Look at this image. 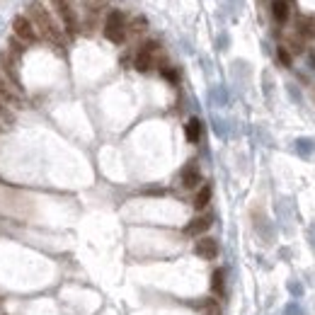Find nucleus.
Returning <instances> with one entry per match:
<instances>
[{"mask_svg": "<svg viewBox=\"0 0 315 315\" xmlns=\"http://www.w3.org/2000/svg\"><path fill=\"white\" fill-rule=\"evenodd\" d=\"M27 17L34 22L39 37H44V39H49V42H54V44L63 42V29H61V24L56 20V15L51 12V8L44 5L42 0H32V3L27 5Z\"/></svg>", "mask_w": 315, "mask_h": 315, "instance_id": "obj_1", "label": "nucleus"}, {"mask_svg": "<svg viewBox=\"0 0 315 315\" xmlns=\"http://www.w3.org/2000/svg\"><path fill=\"white\" fill-rule=\"evenodd\" d=\"M126 15L124 10H109L107 17H104V27H102V32H104V39H109L112 44H124L126 42Z\"/></svg>", "mask_w": 315, "mask_h": 315, "instance_id": "obj_2", "label": "nucleus"}, {"mask_svg": "<svg viewBox=\"0 0 315 315\" xmlns=\"http://www.w3.org/2000/svg\"><path fill=\"white\" fill-rule=\"evenodd\" d=\"M160 51V42H155V39H148V42H143L138 46V51L133 56V68L138 71V73H148L155 63V56Z\"/></svg>", "mask_w": 315, "mask_h": 315, "instance_id": "obj_3", "label": "nucleus"}, {"mask_svg": "<svg viewBox=\"0 0 315 315\" xmlns=\"http://www.w3.org/2000/svg\"><path fill=\"white\" fill-rule=\"evenodd\" d=\"M46 3H49L51 12L61 20L65 32L76 34L78 32V17H76V12H73V8H71V3H68V0H46Z\"/></svg>", "mask_w": 315, "mask_h": 315, "instance_id": "obj_4", "label": "nucleus"}, {"mask_svg": "<svg viewBox=\"0 0 315 315\" xmlns=\"http://www.w3.org/2000/svg\"><path fill=\"white\" fill-rule=\"evenodd\" d=\"M12 34H15V37H17L22 44L39 42V32H37L34 22L29 20L27 15H17V17L12 20Z\"/></svg>", "mask_w": 315, "mask_h": 315, "instance_id": "obj_5", "label": "nucleus"}, {"mask_svg": "<svg viewBox=\"0 0 315 315\" xmlns=\"http://www.w3.org/2000/svg\"><path fill=\"white\" fill-rule=\"evenodd\" d=\"M0 97L5 99L12 109L20 107L22 102H24V95H22V85L20 83H15L10 78L5 76V73H0Z\"/></svg>", "mask_w": 315, "mask_h": 315, "instance_id": "obj_6", "label": "nucleus"}, {"mask_svg": "<svg viewBox=\"0 0 315 315\" xmlns=\"http://www.w3.org/2000/svg\"><path fill=\"white\" fill-rule=\"evenodd\" d=\"M211 223H214V218L208 216V214H201V216L192 218V221H189V223L185 226V235H189V238L204 235V233L211 228Z\"/></svg>", "mask_w": 315, "mask_h": 315, "instance_id": "obj_7", "label": "nucleus"}, {"mask_svg": "<svg viewBox=\"0 0 315 315\" xmlns=\"http://www.w3.org/2000/svg\"><path fill=\"white\" fill-rule=\"evenodd\" d=\"M194 255L201 260H216L218 257V242L214 238H199L194 245Z\"/></svg>", "mask_w": 315, "mask_h": 315, "instance_id": "obj_8", "label": "nucleus"}, {"mask_svg": "<svg viewBox=\"0 0 315 315\" xmlns=\"http://www.w3.org/2000/svg\"><path fill=\"white\" fill-rule=\"evenodd\" d=\"M180 180H182V187H185V189H194V187L201 185V172H199L196 163L187 165L185 170H182V177H180Z\"/></svg>", "mask_w": 315, "mask_h": 315, "instance_id": "obj_9", "label": "nucleus"}, {"mask_svg": "<svg viewBox=\"0 0 315 315\" xmlns=\"http://www.w3.org/2000/svg\"><path fill=\"white\" fill-rule=\"evenodd\" d=\"M272 17L279 24H284V22L291 17V5H289V0H272Z\"/></svg>", "mask_w": 315, "mask_h": 315, "instance_id": "obj_10", "label": "nucleus"}, {"mask_svg": "<svg viewBox=\"0 0 315 315\" xmlns=\"http://www.w3.org/2000/svg\"><path fill=\"white\" fill-rule=\"evenodd\" d=\"M211 196H214L211 185H204L199 192H196V196H194V208H196V211H204V208L211 204Z\"/></svg>", "mask_w": 315, "mask_h": 315, "instance_id": "obj_11", "label": "nucleus"}, {"mask_svg": "<svg viewBox=\"0 0 315 315\" xmlns=\"http://www.w3.org/2000/svg\"><path fill=\"white\" fill-rule=\"evenodd\" d=\"M185 136H187V141H189V143H196L199 138H201V121L196 119V117H192V119L187 121Z\"/></svg>", "mask_w": 315, "mask_h": 315, "instance_id": "obj_12", "label": "nucleus"}, {"mask_svg": "<svg viewBox=\"0 0 315 315\" xmlns=\"http://www.w3.org/2000/svg\"><path fill=\"white\" fill-rule=\"evenodd\" d=\"M296 29H298V37H303V39H315V22L310 17H301L298 24H296Z\"/></svg>", "mask_w": 315, "mask_h": 315, "instance_id": "obj_13", "label": "nucleus"}, {"mask_svg": "<svg viewBox=\"0 0 315 315\" xmlns=\"http://www.w3.org/2000/svg\"><path fill=\"white\" fill-rule=\"evenodd\" d=\"M223 286H226V274H223V269H216L211 274V291L216 296H221L223 294Z\"/></svg>", "mask_w": 315, "mask_h": 315, "instance_id": "obj_14", "label": "nucleus"}, {"mask_svg": "<svg viewBox=\"0 0 315 315\" xmlns=\"http://www.w3.org/2000/svg\"><path fill=\"white\" fill-rule=\"evenodd\" d=\"M146 29H148V20L141 17V15H138V17H133V20L126 24V32H131V34H143Z\"/></svg>", "mask_w": 315, "mask_h": 315, "instance_id": "obj_15", "label": "nucleus"}, {"mask_svg": "<svg viewBox=\"0 0 315 315\" xmlns=\"http://www.w3.org/2000/svg\"><path fill=\"white\" fill-rule=\"evenodd\" d=\"M12 119H15V112H12V107L3 97H0V121H3V124H10Z\"/></svg>", "mask_w": 315, "mask_h": 315, "instance_id": "obj_16", "label": "nucleus"}, {"mask_svg": "<svg viewBox=\"0 0 315 315\" xmlns=\"http://www.w3.org/2000/svg\"><path fill=\"white\" fill-rule=\"evenodd\" d=\"M276 56H279V63L286 65V68H291L294 56H291V51H289V46H279V49H276Z\"/></svg>", "mask_w": 315, "mask_h": 315, "instance_id": "obj_17", "label": "nucleus"}, {"mask_svg": "<svg viewBox=\"0 0 315 315\" xmlns=\"http://www.w3.org/2000/svg\"><path fill=\"white\" fill-rule=\"evenodd\" d=\"M160 76H163L165 80H170V83H177V80H180L177 71H174V68H170V65H160Z\"/></svg>", "mask_w": 315, "mask_h": 315, "instance_id": "obj_18", "label": "nucleus"}, {"mask_svg": "<svg viewBox=\"0 0 315 315\" xmlns=\"http://www.w3.org/2000/svg\"><path fill=\"white\" fill-rule=\"evenodd\" d=\"M206 315H221V308H218L216 301H206Z\"/></svg>", "mask_w": 315, "mask_h": 315, "instance_id": "obj_19", "label": "nucleus"}]
</instances>
